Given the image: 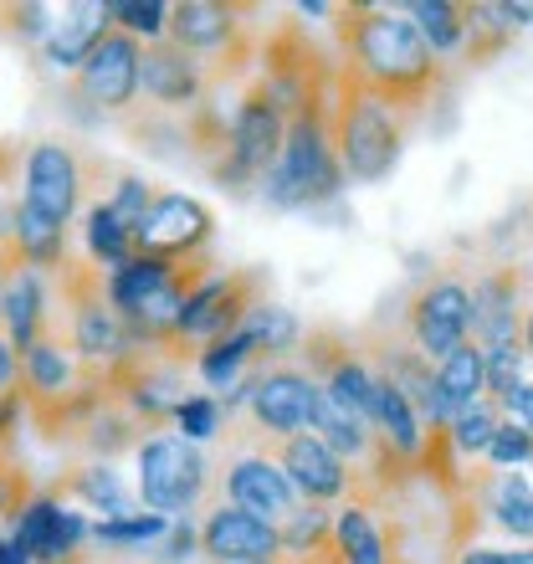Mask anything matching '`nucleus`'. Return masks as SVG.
I'll list each match as a JSON object with an SVG mask.
<instances>
[{
	"mask_svg": "<svg viewBox=\"0 0 533 564\" xmlns=\"http://www.w3.org/2000/svg\"><path fill=\"white\" fill-rule=\"evenodd\" d=\"M108 31H113L108 6H67L62 21H52V31H46V62H52V67H73L77 73Z\"/></svg>",
	"mask_w": 533,
	"mask_h": 564,
	"instance_id": "obj_22",
	"label": "nucleus"
},
{
	"mask_svg": "<svg viewBox=\"0 0 533 564\" xmlns=\"http://www.w3.org/2000/svg\"><path fill=\"white\" fill-rule=\"evenodd\" d=\"M108 21L129 31L133 42H164L170 36V6H160V0H108Z\"/></svg>",
	"mask_w": 533,
	"mask_h": 564,
	"instance_id": "obj_29",
	"label": "nucleus"
},
{
	"mask_svg": "<svg viewBox=\"0 0 533 564\" xmlns=\"http://www.w3.org/2000/svg\"><path fill=\"white\" fill-rule=\"evenodd\" d=\"M0 334L11 339L15 355H26L31 344L46 334V293H42V272H11V282L0 288Z\"/></svg>",
	"mask_w": 533,
	"mask_h": 564,
	"instance_id": "obj_20",
	"label": "nucleus"
},
{
	"mask_svg": "<svg viewBox=\"0 0 533 564\" xmlns=\"http://www.w3.org/2000/svg\"><path fill=\"white\" fill-rule=\"evenodd\" d=\"M318 380H313L303 365H266V370L252 375L247 386V416L262 431L266 442H287V436H303L313 431V416H318Z\"/></svg>",
	"mask_w": 533,
	"mask_h": 564,
	"instance_id": "obj_9",
	"label": "nucleus"
},
{
	"mask_svg": "<svg viewBox=\"0 0 533 564\" xmlns=\"http://www.w3.org/2000/svg\"><path fill=\"white\" fill-rule=\"evenodd\" d=\"M488 462L498 467V473L519 467V462H533V431H529V426H519V421H503V426L492 431Z\"/></svg>",
	"mask_w": 533,
	"mask_h": 564,
	"instance_id": "obj_34",
	"label": "nucleus"
},
{
	"mask_svg": "<svg viewBox=\"0 0 533 564\" xmlns=\"http://www.w3.org/2000/svg\"><path fill=\"white\" fill-rule=\"evenodd\" d=\"M36 498V488H31L26 467L11 457V446H0V519H21V508Z\"/></svg>",
	"mask_w": 533,
	"mask_h": 564,
	"instance_id": "obj_33",
	"label": "nucleus"
},
{
	"mask_svg": "<svg viewBox=\"0 0 533 564\" xmlns=\"http://www.w3.org/2000/svg\"><path fill=\"white\" fill-rule=\"evenodd\" d=\"M513 31L519 26L508 21L503 6H467V46H461V62H472V67L492 62L513 42Z\"/></svg>",
	"mask_w": 533,
	"mask_h": 564,
	"instance_id": "obj_27",
	"label": "nucleus"
},
{
	"mask_svg": "<svg viewBox=\"0 0 533 564\" xmlns=\"http://www.w3.org/2000/svg\"><path fill=\"white\" fill-rule=\"evenodd\" d=\"M210 237H216V216H210L195 195H160L149 221L139 226L133 237V252L144 257H164V262H191V257H206Z\"/></svg>",
	"mask_w": 533,
	"mask_h": 564,
	"instance_id": "obj_11",
	"label": "nucleus"
},
{
	"mask_svg": "<svg viewBox=\"0 0 533 564\" xmlns=\"http://www.w3.org/2000/svg\"><path fill=\"white\" fill-rule=\"evenodd\" d=\"M503 426V411L492 401L472 405L467 416H457L452 426H446V436H452V446H457V457H488V446H492V431Z\"/></svg>",
	"mask_w": 533,
	"mask_h": 564,
	"instance_id": "obj_31",
	"label": "nucleus"
},
{
	"mask_svg": "<svg viewBox=\"0 0 533 564\" xmlns=\"http://www.w3.org/2000/svg\"><path fill=\"white\" fill-rule=\"evenodd\" d=\"M457 564H533V550H467Z\"/></svg>",
	"mask_w": 533,
	"mask_h": 564,
	"instance_id": "obj_36",
	"label": "nucleus"
},
{
	"mask_svg": "<svg viewBox=\"0 0 533 564\" xmlns=\"http://www.w3.org/2000/svg\"><path fill=\"white\" fill-rule=\"evenodd\" d=\"M278 539H282V554L293 560H308V554H324L334 544V513L324 503H297L287 519L278 523Z\"/></svg>",
	"mask_w": 533,
	"mask_h": 564,
	"instance_id": "obj_26",
	"label": "nucleus"
},
{
	"mask_svg": "<svg viewBox=\"0 0 533 564\" xmlns=\"http://www.w3.org/2000/svg\"><path fill=\"white\" fill-rule=\"evenodd\" d=\"M252 6H221V0H185L170 6V42L185 46L191 57L206 62L210 88L231 77L241 62H252L257 36H252Z\"/></svg>",
	"mask_w": 533,
	"mask_h": 564,
	"instance_id": "obj_5",
	"label": "nucleus"
},
{
	"mask_svg": "<svg viewBox=\"0 0 533 564\" xmlns=\"http://www.w3.org/2000/svg\"><path fill=\"white\" fill-rule=\"evenodd\" d=\"M503 416H513L519 426H529V431H533V386H523L519 395H513V405H508Z\"/></svg>",
	"mask_w": 533,
	"mask_h": 564,
	"instance_id": "obj_38",
	"label": "nucleus"
},
{
	"mask_svg": "<svg viewBox=\"0 0 533 564\" xmlns=\"http://www.w3.org/2000/svg\"><path fill=\"white\" fill-rule=\"evenodd\" d=\"M52 498H77V503H88L93 513H104V519H123V513H139L133 508V492L108 462H93V467H77L67 473L52 488Z\"/></svg>",
	"mask_w": 533,
	"mask_h": 564,
	"instance_id": "obj_23",
	"label": "nucleus"
},
{
	"mask_svg": "<svg viewBox=\"0 0 533 564\" xmlns=\"http://www.w3.org/2000/svg\"><path fill=\"white\" fill-rule=\"evenodd\" d=\"M436 395H442V421L452 426L457 416H467L472 405L488 401V370H482V349L472 339L452 349L436 365Z\"/></svg>",
	"mask_w": 533,
	"mask_h": 564,
	"instance_id": "obj_21",
	"label": "nucleus"
},
{
	"mask_svg": "<svg viewBox=\"0 0 533 564\" xmlns=\"http://www.w3.org/2000/svg\"><path fill=\"white\" fill-rule=\"evenodd\" d=\"M523 268H492L472 282V344L477 349H503L523 344Z\"/></svg>",
	"mask_w": 533,
	"mask_h": 564,
	"instance_id": "obj_17",
	"label": "nucleus"
},
{
	"mask_svg": "<svg viewBox=\"0 0 533 564\" xmlns=\"http://www.w3.org/2000/svg\"><path fill=\"white\" fill-rule=\"evenodd\" d=\"M482 370H488V401L498 411L513 405L523 390V344H503V349H482Z\"/></svg>",
	"mask_w": 533,
	"mask_h": 564,
	"instance_id": "obj_30",
	"label": "nucleus"
},
{
	"mask_svg": "<svg viewBox=\"0 0 533 564\" xmlns=\"http://www.w3.org/2000/svg\"><path fill=\"white\" fill-rule=\"evenodd\" d=\"M411 21L421 31V42L436 52V57H457L467 46V6H452V0H415Z\"/></svg>",
	"mask_w": 533,
	"mask_h": 564,
	"instance_id": "obj_24",
	"label": "nucleus"
},
{
	"mask_svg": "<svg viewBox=\"0 0 533 564\" xmlns=\"http://www.w3.org/2000/svg\"><path fill=\"white\" fill-rule=\"evenodd\" d=\"M221 492H226L221 503H237V508H247V513H257V519H266V523H282L297 503H303L266 442L241 446L237 457L226 462Z\"/></svg>",
	"mask_w": 533,
	"mask_h": 564,
	"instance_id": "obj_13",
	"label": "nucleus"
},
{
	"mask_svg": "<svg viewBox=\"0 0 533 564\" xmlns=\"http://www.w3.org/2000/svg\"><path fill=\"white\" fill-rule=\"evenodd\" d=\"M467 498H472V513H492V523L513 539H533V488L519 467L508 473H477L467 482Z\"/></svg>",
	"mask_w": 533,
	"mask_h": 564,
	"instance_id": "obj_19",
	"label": "nucleus"
},
{
	"mask_svg": "<svg viewBox=\"0 0 533 564\" xmlns=\"http://www.w3.org/2000/svg\"><path fill=\"white\" fill-rule=\"evenodd\" d=\"M154 200H160V195L149 191L144 180H139V175H123L119 185H113V200H108V210H113V216H119V221L129 226V237H139V226L149 221Z\"/></svg>",
	"mask_w": 533,
	"mask_h": 564,
	"instance_id": "obj_32",
	"label": "nucleus"
},
{
	"mask_svg": "<svg viewBox=\"0 0 533 564\" xmlns=\"http://www.w3.org/2000/svg\"><path fill=\"white\" fill-rule=\"evenodd\" d=\"M139 57H144V42H133L129 31L113 26L88 52V62L77 67V98L93 104L98 113L133 108V98H139Z\"/></svg>",
	"mask_w": 533,
	"mask_h": 564,
	"instance_id": "obj_14",
	"label": "nucleus"
},
{
	"mask_svg": "<svg viewBox=\"0 0 533 564\" xmlns=\"http://www.w3.org/2000/svg\"><path fill=\"white\" fill-rule=\"evenodd\" d=\"M139 503L149 513H164V519H180L210 498V462L200 457V446L185 442V436H149L139 442Z\"/></svg>",
	"mask_w": 533,
	"mask_h": 564,
	"instance_id": "obj_6",
	"label": "nucleus"
},
{
	"mask_svg": "<svg viewBox=\"0 0 533 564\" xmlns=\"http://www.w3.org/2000/svg\"><path fill=\"white\" fill-rule=\"evenodd\" d=\"M523 349L533 355V297H529V308H523Z\"/></svg>",
	"mask_w": 533,
	"mask_h": 564,
	"instance_id": "obj_40",
	"label": "nucleus"
},
{
	"mask_svg": "<svg viewBox=\"0 0 533 564\" xmlns=\"http://www.w3.org/2000/svg\"><path fill=\"white\" fill-rule=\"evenodd\" d=\"M88 539H93V523L83 513H73L62 498H52V492H36L21 508V519L11 523V544L31 564H73Z\"/></svg>",
	"mask_w": 533,
	"mask_h": 564,
	"instance_id": "obj_12",
	"label": "nucleus"
},
{
	"mask_svg": "<svg viewBox=\"0 0 533 564\" xmlns=\"http://www.w3.org/2000/svg\"><path fill=\"white\" fill-rule=\"evenodd\" d=\"M400 334L431 359L442 365L452 349L472 339V282L461 272H436L411 293L405 303V318H400Z\"/></svg>",
	"mask_w": 533,
	"mask_h": 564,
	"instance_id": "obj_7",
	"label": "nucleus"
},
{
	"mask_svg": "<svg viewBox=\"0 0 533 564\" xmlns=\"http://www.w3.org/2000/svg\"><path fill=\"white\" fill-rule=\"evenodd\" d=\"M175 426H180L185 442H206V436L221 431V401H210V395H191V401H180Z\"/></svg>",
	"mask_w": 533,
	"mask_h": 564,
	"instance_id": "obj_35",
	"label": "nucleus"
},
{
	"mask_svg": "<svg viewBox=\"0 0 533 564\" xmlns=\"http://www.w3.org/2000/svg\"><path fill=\"white\" fill-rule=\"evenodd\" d=\"M0 564H31V560H26L21 550H15L11 539H0Z\"/></svg>",
	"mask_w": 533,
	"mask_h": 564,
	"instance_id": "obj_39",
	"label": "nucleus"
},
{
	"mask_svg": "<svg viewBox=\"0 0 533 564\" xmlns=\"http://www.w3.org/2000/svg\"><path fill=\"white\" fill-rule=\"evenodd\" d=\"M278 467L287 473V482H293V492L303 498V503H334V498H349V462L334 452V446H324L313 431H303V436H287V442H278Z\"/></svg>",
	"mask_w": 533,
	"mask_h": 564,
	"instance_id": "obj_18",
	"label": "nucleus"
},
{
	"mask_svg": "<svg viewBox=\"0 0 533 564\" xmlns=\"http://www.w3.org/2000/svg\"><path fill=\"white\" fill-rule=\"evenodd\" d=\"M200 554L210 564H272L282 554L278 523L257 519L237 503H210L200 523Z\"/></svg>",
	"mask_w": 533,
	"mask_h": 564,
	"instance_id": "obj_16",
	"label": "nucleus"
},
{
	"mask_svg": "<svg viewBox=\"0 0 533 564\" xmlns=\"http://www.w3.org/2000/svg\"><path fill=\"white\" fill-rule=\"evenodd\" d=\"M21 206L36 210L42 221L52 226H73L77 206H83V191H88V164L73 144L62 139H42V144L26 149V170H21Z\"/></svg>",
	"mask_w": 533,
	"mask_h": 564,
	"instance_id": "obj_10",
	"label": "nucleus"
},
{
	"mask_svg": "<svg viewBox=\"0 0 533 564\" xmlns=\"http://www.w3.org/2000/svg\"><path fill=\"white\" fill-rule=\"evenodd\" d=\"M83 237H88V257H93V268H123L133 257V237H129V226L108 210V200H93L88 216H83Z\"/></svg>",
	"mask_w": 533,
	"mask_h": 564,
	"instance_id": "obj_25",
	"label": "nucleus"
},
{
	"mask_svg": "<svg viewBox=\"0 0 533 564\" xmlns=\"http://www.w3.org/2000/svg\"><path fill=\"white\" fill-rule=\"evenodd\" d=\"M334 15H339L344 73H355L395 113L421 119V108L446 88V67L421 42L411 11H395V6H334Z\"/></svg>",
	"mask_w": 533,
	"mask_h": 564,
	"instance_id": "obj_1",
	"label": "nucleus"
},
{
	"mask_svg": "<svg viewBox=\"0 0 533 564\" xmlns=\"http://www.w3.org/2000/svg\"><path fill=\"white\" fill-rule=\"evenodd\" d=\"M139 88H144V98L154 108L191 113V108H200L210 98V73L200 57H191L185 46L164 36V42H149L144 57H139Z\"/></svg>",
	"mask_w": 533,
	"mask_h": 564,
	"instance_id": "obj_15",
	"label": "nucleus"
},
{
	"mask_svg": "<svg viewBox=\"0 0 533 564\" xmlns=\"http://www.w3.org/2000/svg\"><path fill=\"white\" fill-rule=\"evenodd\" d=\"M328 104L334 93H318L287 119V139L272 164V175L262 180V200L278 210H303L324 206L344 191L339 149H334V123H328Z\"/></svg>",
	"mask_w": 533,
	"mask_h": 564,
	"instance_id": "obj_3",
	"label": "nucleus"
},
{
	"mask_svg": "<svg viewBox=\"0 0 533 564\" xmlns=\"http://www.w3.org/2000/svg\"><path fill=\"white\" fill-rule=\"evenodd\" d=\"M328 123H334V149H339V170L344 180H359V185H380L400 164V144L411 134L405 113L374 98L355 73H344L334 62V104H328Z\"/></svg>",
	"mask_w": 533,
	"mask_h": 564,
	"instance_id": "obj_2",
	"label": "nucleus"
},
{
	"mask_svg": "<svg viewBox=\"0 0 533 564\" xmlns=\"http://www.w3.org/2000/svg\"><path fill=\"white\" fill-rule=\"evenodd\" d=\"M266 303V272L247 268V272H216V278L200 288V293L185 303V313H180V334L175 339L185 344V349H206V344L226 339V334H237L247 318H252V308H262Z\"/></svg>",
	"mask_w": 533,
	"mask_h": 564,
	"instance_id": "obj_8",
	"label": "nucleus"
},
{
	"mask_svg": "<svg viewBox=\"0 0 533 564\" xmlns=\"http://www.w3.org/2000/svg\"><path fill=\"white\" fill-rule=\"evenodd\" d=\"M282 139H287V108H282L278 93L257 77L252 88L241 93L237 113H231V139H226L221 160L210 164V175L221 180V185H231V191L262 185L282 154Z\"/></svg>",
	"mask_w": 533,
	"mask_h": 564,
	"instance_id": "obj_4",
	"label": "nucleus"
},
{
	"mask_svg": "<svg viewBox=\"0 0 533 564\" xmlns=\"http://www.w3.org/2000/svg\"><path fill=\"white\" fill-rule=\"evenodd\" d=\"M15 375H21V355L11 349V339L0 334V401L15 390Z\"/></svg>",
	"mask_w": 533,
	"mask_h": 564,
	"instance_id": "obj_37",
	"label": "nucleus"
},
{
	"mask_svg": "<svg viewBox=\"0 0 533 564\" xmlns=\"http://www.w3.org/2000/svg\"><path fill=\"white\" fill-rule=\"evenodd\" d=\"M170 523L175 519L139 508V513H123V519L93 523V544H98V550H144V544H154V539L170 534Z\"/></svg>",
	"mask_w": 533,
	"mask_h": 564,
	"instance_id": "obj_28",
	"label": "nucleus"
}]
</instances>
